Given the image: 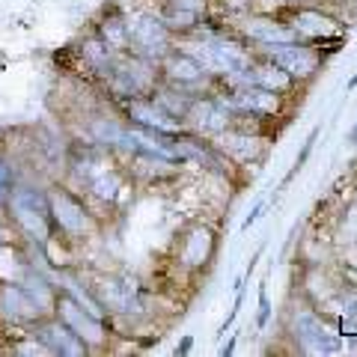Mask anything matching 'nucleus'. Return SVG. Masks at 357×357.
Segmentation results:
<instances>
[{
    "label": "nucleus",
    "instance_id": "nucleus-2",
    "mask_svg": "<svg viewBox=\"0 0 357 357\" xmlns=\"http://www.w3.org/2000/svg\"><path fill=\"white\" fill-rule=\"evenodd\" d=\"M3 218L13 223L15 232L27 244L48 248V241L54 238L51 218H48V199H45V188L33 185V182H15V188L6 197Z\"/></svg>",
    "mask_w": 357,
    "mask_h": 357
},
{
    "label": "nucleus",
    "instance_id": "nucleus-22",
    "mask_svg": "<svg viewBox=\"0 0 357 357\" xmlns=\"http://www.w3.org/2000/svg\"><path fill=\"white\" fill-rule=\"evenodd\" d=\"M152 13L158 15V21L173 33L176 39L197 33L199 27L206 24V18H208V15H203V13H197V9H188V6H182V3H173V0H158V6H155Z\"/></svg>",
    "mask_w": 357,
    "mask_h": 357
},
{
    "label": "nucleus",
    "instance_id": "nucleus-38",
    "mask_svg": "<svg viewBox=\"0 0 357 357\" xmlns=\"http://www.w3.org/2000/svg\"><path fill=\"white\" fill-rule=\"evenodd\" d=\"M6 244V236H3V227H0V248H3Z\"/></svg>",
    "mask_w": 357,
    "mask_h": 357
},
{
    "label": "nucleus",
    "instance_id": "nucleus-19",
    "mask_svg": "<svg viewBox=\"0 0 357 357\" xmlns=\"http://www.w3.org/2000/svg\"><path fill=\"white\" fill-rule=\"evenodd\" d=\"M30 333L48 345L51 357H86V354H93L89 351V345L77 337L66 321H60L57 316H48V319L36 321V325L30 328Z\"/></svg>",
    "mask_w": 357,
    "mask_h": 357
},
{
    "label": "nucleus",
    "instance_id": "nucleus-20",
    "mask_svg": "<svg viewBox=\"0 0 357 357\" xmlns=\"http://www.w3.org/2000/svg\"><path fill=\"white\" fill-rule=\"evenodd\" d=\"M75 60L81 63V69L86 75H93L96 81H107V75L114 72V66H116V57H119V51L116 48H110V45L102 39V36H96L93 30L86 33L84 39H77L75 45Z\"/></svg>",
    "mask_w": 357,
    "mask_h": 357
},
{
    "label": "nucleus",
    "instance_id": "nucleus-16",
    "mask_svg": "<svg viewBox=\"0 0 357 357\" xmlns=\"http://www.w3.org/2000/svg\"><path fill=\"white\" fill-rule=\"evenodd\" d=\"M229 122H232V110L220 102L218 93H199L194 98L191 110H188V116H185V128L211 140L215 134L227 131Z\"/></svg>",
    "mask_w": 357,
    "mask_h": 357
},
{
    "label": "nucleus",
    "instance_id": "nucleus-12",
    "mask_svg": "<svg viewBox=\"0 0 357 357\" xmlns=\"http://www.w3.org/2000/svg\"><path fill=\"white\" fill-rule=\"evenodd\" d=\"M54 316H57L60 321H66V325H69V328L77 333V337H81V340L89 345V351H105V349H107V342H110L107 321L89 316V312H86L81 304H75L69 295L60 292L57 307H54Z\"/></svg>",
    "mask_w": 357,
    "mask_h": 357
},
{
    "label": "nucleus",
    "instance_id": "nucleus-30",
    "mask_svg": "<svg viewBox=\"0 0 357 357\" xmlns=\"http://www.w3.org/2000/svg\"><path fill=\"white\" fill-rule=\"evenodd\" d=\"M241 307H244V286H241V289H236V304H232V310L227 312V319H223V325H220V333H227V328H232V321L238 319Z\"/></svg>",
    "mask_w": 357,
    "mask_h": 357
},
{
    "label": "nucleus",
    "instance_id": "nucleus-4",
    "mask_svg": "<svg viewBox=\"0 0 357 357\" xmlns=\"http://www.w3.org/2000/svg\"><path fill=\"white\" fill-rule=\"evenodd\" d=\"M289 337L295 340V349L301 354H337L342 351V333L321 316L316 307L301 301L289 312Z\"/></svg>",
    "mask_w": 357,
    "mask_h": 357
},
{
    "label": "nucleus",
    "instance_id": "nucleus-14",
    "mask_svg": "<svg viewBox=\"0 0 357 357\" xmlns=\"http://www.w3.org/2000/svg\"><path fill=\"white\" fill-rule=\"evenodd\" d=\"M232 33H238V36L253 45V48H262V45H280V42H292L295 33L289 30V24L274 15V13H244L232 21Z\"/></svg>",
    "mask_w": 357,
    "mask_h": 357
},
{
    "label": "nucleus",
    "instance_id": "nucleus-32",
    "mask_svg": "<svg viewBox=\"0 0 357 357\" xmlns=\"http://www.w3.org/2000/svg\"><path fill=\"white\" fill-rule=\"evenodd\" d=\"M265 208H268V203H265V199H259V203H256V206L250 208V215H248V218H244V223H241V232H248V229L253 227V223H256V220H259V218H262V211H265Z\"/></svg>",
    "mask_w": 357,
    "mask_h": 357
},
{
    "label": "nucleus",
    "instance_id": "nucleus-21",
    "mask_svg": "<svg viewBox=\"0 0 357 357\" xmlns=\"http://www.w3.org/2000/svg\"><path fill=\"white\" fill-rule=\"evenodd\" d=\"M126 182L128 176L122 170V161L116 158L114 164H107L102 173H96L89 182L81 188V194H86V203H98L105 208H114L122 194H126Z\"/></svg>",
    "mask_w": 357,
    "mask_h": 357
},
{
    "label": "nucleus",
    "instance_id": "nucleus-13",
    "mask_svg": "<svg viewBox=\"0 0 357 357\" xmlns=\"http://www.w3.org/2000/svg\"><path fill=\"white\" fill-rule=\"evenodd\" d=\"M215 149L227 158L229 164H259L268 152V134H256V131H244V128H236L229 126L227 131H220L211 137Z\"/></svg>",
    "mask_w": 357,
    "mask_h": 357
},
{
    "label": "nucleus",
    "instance_id": "nucleus-33",
    "mask_svg": "<svg viewBox=\"0 0 357 357\" xmlns=\"http://www.w3.org/2000/svg\"><path fill=\"white\" fill-rule=\"evenodd\" d=\"M262 253H265V244H262V248H259V250H256V253L250 256V262H248V268H244V277H250V274L256 271V262H259V259H262Z\"/></svg>",
    "mask_w": 357,
    "mask_h": 357
},
{
    "label": "nucleus",
    "instance_id": "nucleus-29",
    "mask_svg": "<svg viewBox=\"0 0 357 357\" xmlns=\"http://www.w3.org/2000/svg\"><path fill=\"white\" fill-rule=\"evenodd\" d=\"M271 298H268V286L262 283L259 286V312H256V328L265 331L268 328V321H271Z\"/></svg>",
    "mask_w": 357,
    "mask_h": 357
},
{
    "label": "nucleus",
    "instance_id": "nucleus-26",
    "mask_svg": "<svg viewBox=\"0 0 357 357\" xmlns=\"http://www.w3.org/2000/svg\"><path fill=\"white\" fill-rule=\"evenodd\" d=\"M199 93H188V89H178V86H173V84H158L149 93V98L155 105H158L164 114H170L173 119H178V122H185V116H188V110H191V105H194V98H197Z\"/></svg>",
    "mask_w": 357,
    "mask_h": 357
},
{
    "label": "nucleus",
    "instance_id": "nucleus-17",
    "mask_svg": "<svg viewBox=\"0 0 357 357\" xmlns=\"http://www.w3.org/2000/svg\"><path fill=\"white\" fill-rule=\"evenodd\" d=\"M114 107L122 114V119L128 126H137V128H149V131H164V134H176V131H185V122L173 119L170 114L152 102L149 96L143 98H126V102H114Z\"/></svg>",
    "mask_w": 357,
    "mask_h": 357
},
{
    "label": "nucleus",
    "instance_id": "nucleus-1",
    "mask_svg": "<svg viewBox=\"0 0 357 357\" xmlns=\"http://www.w3.org/2000/svg\"><path fill=\"white\" fill-rule=\"evenodd\" d=\"M45 199H48V218H51L54 238L77 244V241L93 238L98 232V215L84 199L81 191H75V188L63 182H51V185H45Z\"/></svg>",
    "mask_w": 357,
    "mask_h": 357
},
{
    "label": "nucleus",
    "instance_id": "nucleus-37",
    "mask_svg": "<svg viewBox=\"0 0 357 357\" xmlns=\"http://www.w3.org/2000/svg\"><path fill=\"white\" fill-rule=\"evenodd\" d=\"M345 89H357V72L351 75V81H349V84H345Z\"/></svg>",
    "mask_w": 357,
    "mask_h": 357
},
{
    "label": "nucleus",
    "instance_id": "nucleus-6",
    "mask_svg": "<svg viewBox=\"0 0 357 357\" xmlns=\"http://www.w3.org/2000/svg\"><path fill=\"white\" fill-rule=\"evenodd\" d=\"M161 84V72H158V63L146 60V57H137V54H128L122 51L116 57L114 72L107 75L105 89L114 102H126V98H143L149 96L155 86Z\"/></svg>",
    "mask_w": 357,
    "mask_h": 357
},
{
    "label": "nucleus",
    "instance_id": "nucleus-7",
    "mask_svg": "<svg viewBox=\"0 0 357 357\" xmlns=\"http://www.w3.org/2000/svg\"><path fill=\"white\" fill-rule=\"evenodd\" d=\"M253 51L268 57L271 63H277L286 75H292L301 86H310L328 63L325 51L316 48V45H310V42H301V39L280 42V45H262V48H253Z\"/></svg>",
    "mask_w": 357,
    "mask_h": 357
},
{
    "label": "nucleus",
    "instance_id": "nucleus-5",
    "mask_svg": "<svg viewBox=\"0 0 357 357\" xmlns=\"http://www.w3.org/2000/svg\"><path fill=\"white\" fill-rule=\"evenodd\" d=\"M220 250V232L206 220H191L188 227L176 236V268L188 277L206 274L218 259Z\"/></svg>",
    "mask_w": 357,
    "mask_h": 357
},
{
    "label": "nucleus",
    "instance_id": "nucleus-36",
    "mask_svg": "<svg viewBox=\"0 0 357 357\" xmlns=\"http://www.w3.org/2000/svg\"><path fill=\"white\" fill-rule=\"evenodd\" d=\"M349 143H351V146H357V122H354V128L349 131Z\"/></svg>",
    "mask_w": 357,
    "mask_h": 357
},
{
    "label": "nucleus",
    "instance_id": "nucleus-18",
    "mask_svg": "<svg viewBox=\"0 0 357 357\" xmlns=\"http://www.w3.org/2000/svg\"><path fill=\"white\" fill-rule=\"evenodd\" d=\"M45 316L36 310V304L27 298L24 286L15 283V280H0V321H3V325L30 331Z\"/></svg>",
    "mask_w": 357,
    "mask_h": 357
},
{
    "label": "nucleus",
    "instance_id": "nucleus-31",
    "mask_svg": "<svg viewBox=\"0 0 357 357\" xmlns=\"http://www.w3.org/2000/svg\"><path fill=\"white\" fill-rule=\"evenodd\" d=\"M342 319H345V328H354L357 331V295H351L342 304Z\"/></svg>",
    "mask_w": 357,
    "mask_h": 357
},
{
    "label": "nucleus",
    "instance_id": "nucleus-27",
    "mask_svg": "<svg viewBox=\"0 0 357 357\" xmlns=\"http://www.w3.org/2000/svg\"><path fill=\"white\" fill-rule=\"evenodd\" d=\"M321 137V126H316V128H312L310 134H307V140H304V146H301V152H298V158L292 161V170H289L286 173V178H283V185L280 188H286V185H292V178L301 173V170H304V167H307V161H310V155H312V149H316V140Z\"/></svg>",
    "mask_w": 357,
    "mask_h": 357
},
{
    "label": "nucleus",
    "instance_id": "nucleus-39",
    "mask_svg": "<svg viewBox=\"0 0 357 357\" xmlns=\"http://www.w3.org/2000/svg\"><path fill=\"white\" fill-rule=\"evenodd\" d=\"M337 3H351V0H337Z\"/></svg>",
    "mask_w": 357,
    "mask_h": 357
},
{
    "label": "nucleus",
    "instance_id": "nucleus-9",
    "mask_svg": "<svg viewBox=\"0 0 357 357\" xmlns=\"http://www.w3.org/2000/svg\"><path fill=\"white\" fill-rule=\"evenodd\" d=\"M220 102L227 105L232 114H248L256 119H280L289 110V96H280L274 89L256 86V84H241V86H220Z\"/></svg>",
    "mask_w": 357,
    "mask_h": 357
},
{
    "label": "nucleus",
    "instance_id": "nucleus-3",
    "mask_svg": "<svg viewBox=\"0 0 357 357\" xmlns=\"http://www.w3.org/2000/svg\"><path fill=\"white\" fill-rule=\"evenodd\" d=\"M280 18L295 33V39L316 45L325 54H333L345 39V21L340 15H333L328 6L312 3V0L310 3L280 6Z\"/></svg>",
    "mask_w": 357,
    "mask_h": 357
},
{
    "label": "nucleus",
    "instance_id": "nucleus-8",
    "mask_svg": "<svg viewBox=\"0 0 357 357\" xmlns=\"http://www.w3.org/2000/svg\"><path fill=\"white\" fill-rule=\"evenodd\" d=\"M105 307L107 319H140L143 316V289L128 274H102L89 283Z\"/></svg>",
    "mask_w": 357,
    "mask_h": 357
},
{
    "label": "nucleus",
    "instance_id": "nucleus-28",
    "mask_svg": "<svg viewBox=\"0 0 357 357\" xmlns=\"http://www.w3.org/2000/svg\"><path fill=\"white\" fill-rule=\"evenodd\" d=\"M15 182H18V176H15V167H13V161H9V155L0 149V220H3V208H6V197H9V191L15 188Z\"/></svg>",
    "mask_w": 357,
    "mask_h": 357
},
{
    "label": "nucleus",
    "instance_id": "nucleus-10",
    "mask_svg": "<svg viewBox=\"0 0 357 357\" xmlns=\"http://www.w3.org/2000/svg\"><path fill=\"white\" fill-rule=\"evenodd\" d=\"M173 48H176V36L161 24L152 9H140V13L128 15V54L158 63Z\"/></svg>",
    "mask_w": 357,
    "mask_h": 357
},
{
    "label": "nucleus",
    "instance_id": "nucleus-34",
    "mask_svg": "<svg viewBox=\"0 0 357 357\" xmlns=\"http://www.w3.org/2000/svg\"><path fill=\"white\" fill-rule=\"evenodd\" d=\"M191 349H194V337H182V342L176 345V357H185Z\"/></svg>",
    "mask_w": 357,
    "mask_h": 357
},
{
    "label": "nucleus",
    "instance_id": "nucleus-11",
    "mask_svg": "<svg viewBox=\"0 0 357 357\" xmlns=\"http://www.w3.org/2000/svg\"><path fill=\"white\" fill-rule=\"evenodd\" d=\"M158 72L164 84H173L188 93H211V86H218V77H211L203 66H199L191 54L182 48L167 51L158 60Z\"/></svg>",
    "mask_w": 357,
    "mask_h": 357
},
{
    "label": "nucleus",
    "instance_id": "nucleus-25",
    "mask_svg": "<svg viewBox=\"0 0 357 357\" xmlns=\"http://www.w3.org/2000/svg\"><path fill=\"white\" fill-rule=\"evenodd\" d=\"M93 33L102 36L110 48H116L119 54L128 51V13L119 6L102 9V15H98L96 24H93Z\"/></svg>",
    "mask_w": 357,
    "mask_h": 357
},
{
    "label": "nucleus",
    "instance_id": "nucleus-15",
    "mask_svg": "<svg viewBox=\"0 0 357 357\" xmlns=\"http://www.w3.org/2000/svg\"><path fill=\"white\" fill-rule=\"evenodd\" d=\"M119 161H122V170H126L128 182H137V185H164V182H173L182 173V161L161 158V155H152L143 149L122 155Z\"/></svg>",
    "mask_w": 357,
    "mask_h": 357
},
{
    "label": "nucleus",
    "instance_id": "nucleus-35",
    "mask_svg": "<svg viewBox=\"0 0 357 357\" xmlns=\"http://www.w3.org/2000/svg\"><path fill=\"white\" fill-rule=\"evenodd\" d=\"M236 345H238V333H232V337L227 340V345L220 349V357H229L232 351H236Z\"/></svg>",
    "mask_w": 357,
    "mask_h": 357
},
{
    "label": "nucleus",
    "instance_id": "nucleus-23",
    "mask_svg": "<svg viewBox=\"0 0 357 357\" xmlns=\"http://www.w3.org/2000/svg\"><path fill=\"white\" fill-rule=\"evenodd\" d=\"M250 84H256V86H265V89H274V93H280V96H298L301 86L292 75H286L280 66L277 63H271L268 57H262V54H256L253 57V66H250Z\"/></svg>",
    "mask_w": 357,
    "mask_h": 357
},
{
    "label": "nucleus",
    "instance_id": "nucleus-24",
    "mask_svg": "<svg viewBox=\"0 0 357 357\" xmlns=\"http://www.w3.org/2000/svg\"><path fill=\"white\" fill-rule=\"evenodd\" d=\"M21 286H24L27 298L33 301V304H36V310L42 312L45 319H48V316H54V307H57L60 289H57V283H54L48 274H45V271H39V268L30 262L27 274L21 277Z\"/></svg>",
    "mask_w": 357,
    "mask_h": 357
}]
</instances>
